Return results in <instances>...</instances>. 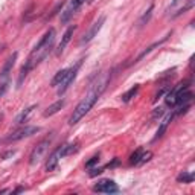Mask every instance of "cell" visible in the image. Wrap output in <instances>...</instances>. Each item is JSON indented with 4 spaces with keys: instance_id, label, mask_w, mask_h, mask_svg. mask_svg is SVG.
<instances>
[{
    "instance_id": "1",
    "label": "cell",
    "mask_w": 195,
    "mask_h": 195,
    "mask_svg": "<svg viewBox=\"0 0 195 195\" xmlns=\"http://www.w3.org/2000/svg\"><path fill=\"white\" fill-rule=\"evenodd\" d=\"M110 78H111V72H105V73H102V75L90 86L89 93L81 99V102H79L78 105L75 107L73 113L70 114V117H69V121H67V124L70 125V126L78 124L90 110L93 108V105L98 102L99 96H101V95L104 93V90L107 89V84H108Z\"/></svg>"
},
{
    "instance_id": "2",
    "label": "cell",
    "mask_w": 195,
    "mask_h": 195,
    "mask_svg": "<svg viewBox=\"0 0 195 195\" xmlns=\"http://www.w3.org/2000/svg\"><path fill=\"white\" fill-rule=\"evenodd\" d=\"M53 43H55V29H49L44 35L41 37V40L37 43V46L32 49V52L29 53L28 60L24 61L21 70L18 73V79H17V87H21L24 78L28 76V73L32 70L35 66H38L49 53L52 52L53 49Z\"/></svg>"
},
{
    "instance_id": "3",
    "label": "cell",
    "mask_w": 195,
    "mask_h": 195,
    "mask_svg": "<svg viewBox=\"0 0 195 195\" xmlns=\"http://www.w3.org/2000/svg\"><path fill=\"white\" fill-rule=\"evenodd\" d=\"M52 140H53V133L51 136H47L46 139H43L40 143H37V146L32 149V153L29 156V165L31 166H35V165H38L41 160L44 159V156H46V153H47Z\"/></svg>"
},
{
    "instance_id": "4",
    "label": "cell",
    "mask_w": 195,
    "mask_h": 195,
    "mask_svg": "<svg viewBox=\"0 0 195 195\" xmlns=\"http://www.w3.org/2000/svg\"><path fill=\"white\" fill-rule=\"evenodd\" d=\"M40 130H41L40 126H24V128H20V130H17V131L11 133L8 137L2 139V140H0V143H11V142L21 140V139H24V137H31V136L37 134Z\"/></svg>"
},
{
    "instance_id": "5",
    "label": "cell",
    "mask_w": 195,
    "mask_h": 195,
    "mask_svg": "<svg viewBox=\"0 0 195 195\" xmlns=\"http://www.w3.org/2000/svg\"><path fill=\"white\" fill-rule=\"evenodd\" d=\"M81 64H82V60H79L73 67H70L69 69V73H67V76L63 79V82L60 84V89H58V95L60 96H63L66 91H67V89L72 86V82L75 81V78H76V75H78V70H79V67H81Z\"/></svg>"
},
{
    "instance_id": "6",
    "label": "cell",
    "mask_w": 195,
    "mask_h": 195,
    "mask_svg": "<svg viewBox=\"0 0 195 195\" xmlns=\"http://www.w3.org/2000/svg\"><path fill=\"white\" fill-rule=\"evenodd\" d=\"M93 192H98V194H116V192H119V188H117V184L113 180L104 178V180H99L93 186Z\"/></svg>"
},
{
    "instance_id": "7",
    "label": "cell",
    "mask_w": 195,
    "mask_h": 195,
    "mask_svg": "<svg viewBox=\"0 0 195 195\" xmlns=\"http://www.w3.org/2000/svg\"><path fill=\"white\" fill-rule=\"evenodd\" d=\"M105 23V16H101V17L98 18L93 24H91V28H90L89 31L82 35V38L79 40V44L82 46V44H87V43H90L95 37L98 35V32L101 31V28H102V24Z\"/></svg>"
},
{
    "instance_id": "8",
    "label": "cell",
    "mask_w": 195,
    "mask_h": 195,
    "mask_svg": "<svg viewBox=\"0 0 195 195\" xmlns=\"http://www.w3.org/2000/svg\"><path fill=\"white\" fill-rule=\"evenodd\" d=\"M84 2H86V0H72L70 6H69V8H67V9L61 14V21H63V23H67V21L70 20L72 16H73V14H75V12L81 8V6H82V3H84Z\"/></svg>"
},
{
    "instance_id": "9",
    "label": "cell",
    "mask_w": 195,
    "mask_h": 195,
    "mask_svg": "<svg viewBox=\"0 0 195 195\" xmlns=\"http://www.w3.org/2000/svg\"><path fill=\"white\" fill-rule=\"evenodd\" d=\"M169 37H171V34H168V35H166V37H163L162 40H159V41H156V43H153V44H151V46H148L146 49H143L142 52L139 53V56H137V58H136V60H134L133 63L136 64V63H139V61H142V60H143V58H145V56H146V55H148V53H151V52H153V51H154V49H156V47H159L160 44H163V43H165V41H166V40L169 38Z\"/></svg>"
},
{
    "instance_id": "10",
    "label": "cell",
    "mask_w": 195,
    "mask_h": 195,
    "mask_svg": "<svg viewBox=\"0 0 195 195\" xmlns=\"http://www.w3.org/2000/svg\"><path fill=\"white\" fill-rule=\"evenodd\" d=\"M60 159H61V146H58L52 154L49 156V159H47V162H46V171H47V172L53 171V169L56 168V165H58Z\"/></svg>"
},
{
    "instance_id": "11",
    "label": "cell",
    "mask_w": 195,
    "mask_h": 195,
    "mask_svg": "<svg viewBox=\"0 0 195 195\" xmlns=\"http://www.w3.org/2000/svg\"><path fill=\"white\" fill-rule=\"evenodd\" d=\"M73 32H75V26H69V28H67V31L64 32L63 38H61L60 44H58V49H56V55H61V53H63V51L66 49V46L69 44V41L72 40V35H73Z\"/></svg>"
},
{
    "instance_id": "12",
    "label": "cell",
    "mask_w": 195,
    "mask_h": 195,
    "mask_svg": "<svg viewBox=\"0 0 195 195\" xmlns=\"http://www.w3.org/2000/svg\"><path fill=\"white\" fill-rule=\"evenodd\" d=\"M175 114H174V111L172 113H168L166 116H165V119L160 122L159 128H157V133H156V137H154V140H157V139H160L165 133H166V130H168V126H169V124H171V121H172V117H174Z\"/></svg>"
},
{
    "instance_id": "13",
    "label": "cell",
    "mask_w": 195,
    "mask_h": 195,
    "mask_svg": "<svg viewBox=\"0 0 195 195\" xmlns=\"http://www.w3.org/2000/svg\"><path fill=\"white\" fill-rule=\"evenodd\" d=\"M66 105V102L63 101V99H60V101H56V102H53L52 105H49L46 110H44V113H43V116L44 117H49V116H53V114H56L63 107Z\"/></svg>"
},
{
    "instance_id": "14",
    "label": "cell",
    "mask_w": 195,
    "mask_h": 195,
    "mask_svg": "<svg viewBox=\"0 0 195 195\" xmlns=\"http://www.w3.org/2000/svg\"><path fill=\"white\" fill-rule=\"evenodd\" d=\"M37 108V105H31V107H28L24 111H21L20 114H18L17 117H16V124L17 125H21V124H24L28 119H29V116L32 114V111Z\"/></svg>"
},
{
    "instance_id": "15",
    "label": "cell",
    "mask_w": 195,
    "mask_h": 195,
    "mask_svg": "<svg viewBox=\"0 0 195 195\" xmlns=\"http://www.w3.org/2000/svg\"><path fill=\"white\" fill-rule=\"evenodd\" d=\"M139 89H140V86H139V84H134V86H133L131 89L128 90V91H125L124 95L121 96L122 102H130V101H131V99H133V98H134V96L137 95V91H139Z\"/></svg>"
},
{
    "instance_id": "16",
    "label": "cell",
    "mask_w": 195,
    "mask_h": 195,
    "mask_svg": "<svg viewBox=\"0 0 195 195\" xmlns=\"http://www.w3.org/2000/svg\"><path fill=\"white\" fill-rule=\"evenodd\" d=\"M67 73H69V69H63V70L56 72V75L52 78V81H51V86L52 87H56V86H60L61 82H63V79L67 76Z\"/></svg>"
},
{
    "instance_id": "17",
    "label": "cell",
    "mask_w": 195,
    "mask_h": 195,
    "mask_svg": "<svg viewBox=\"0 0 195 195\" xmlns=\"http://www.w3.org/2000/svg\"><path fill=\"white\" fill-rule=\"evenodd\" d=\"M78 151V143H67V145H63L61 146V157H66V156H70L73 153Z\"/></svg>"
},
{
    "instance_id": "18",
    "label": "cell",
    "mask_w": 195,
    "mask_h": 195,
    "mask_svg": "<svg viewBox=\"0 0 195 195\" xmlns=\"http://www.w3.org/2000/svg\"><path fill=\"white\" fill-rule=\"evenodd\" d=\"M142 154H143V148H137L131 156H130V160H128V163L133 166H136V165H139L140 163V159H142Z\"/></svg>"
},
{
    "instance_id": "19",
    "label": "cell",
    "mask_w": 195,
    "mask_h": 195,
    "mask_svg": "<svg viewBox=\"0 0 195 195\" xmlns=\"http://www.w3.org/2000/svg\"><path fill=\"white\" fill-rule=\"evenodd\" d=\"M153 11H154V5H151V6L148 8V11H146L142 17H140V20H139V28L145 26V24L149 21V18H151V16H153Z\"/></svg>"
},
{
    "instance_id": "20",
    "label": "cell",
    "mask_w": 195,
    "mask_h": 195,
    "mask_svg": "<svg viewBox=\"0 0 195 195\" xmlns=\"http://www.w3.org/2000/svg\"><path fill=\"white\" fill-rule=\"evenodd\" d=\"M177 181L178 183H192L194 181V174H191V172H181L177 177Z\"/></svg>"
},
{
    "instance_id": "21",
    "label": "cell",
    "mask_w": 195,
    "mask_h": 195,
    "mask_svg": "<svg viewBox=\"0 0 195 195\" xmlns=\"http://www.w3.org/2000/svg\"><path fill=\"white\" fill-rule=\"evenodd\" d=\"M194 3H195V0H188V3H186V5H184V6H183V8H181V9H180L178 12H175V14H174V17H178V16L184 14L186 11L192 9V8H194Z\"/></svg>"
},
{
    "instance_id": "22",
    "label": "cell",
    "mask_w": 195,
    "mask_h": 195,
    "mask_svg": "<svg viewBox=\"0 0 195 195\" xmlns=\"http://www.w3.org/2000/svg\"><path fill=\"white\" fill-rule=\"evenodd\" d=\"M151 157H153V153H151V151H143V154H142V159H140V163H139V165H143L145 162H148V160H151Z\"/></svg>"
},
{
    "instance_id": "23",
    "label": "cell",
    "mask_w": 195,
    "mask_h": 195,
    "mask_svg": "<svg viewBox=\"0 0 195 195\" xmlns=\"http://www.w3.org/2000/svg\"><path fill=\"white\" fill-rule=\"evenodd\" d=\"M165 114V110H163V107H157L154 111H153V119H157L160 116H163Z\"/></svg>"
},
{
    "instance_id": "24",
    "label": "cell",
    "mask_w": 195,
    "mask_h": 195,
    "mask_svg": "<svg viewBox=\"0 0 195 195\" xmlns=\"http://www.w3.org/2000/svg\"><path fill=\"white\" fill-rule=\"evenodd\" d=\"M102 172H104V168H93L89 172V175L90 177H96V175H99V174H102Z\"/></svg>"
},
{
    "instance_id": "25",
    "label": "cell",
    "mask_w": 195,
    "mask_h": 195,
    "mask_svg": "<svg viewBox=\"0 0 195 195\" xmlns=\"http://www.w3.org/2000/svg\"><path fill=\"white\" fill-rule=\"evenodd\" d=\"M98 162H99V156H95V157H91V159H90L89 162L86 163V168H91V166H93V165H96Z\"/></svg>"
},
{
    "instance_id": "26",
    "label": "cell",
    "mask_w": 195,
    "mask_h": 195,
    "mask_svg": "<svg viewBox=\"0 0 195 195\" xmlns=\"http://www.w3.org/2000/svg\"><path fill=\"white\" fill-rule=\"evenodd\" d=\"M165 93H166V89H162V90H159V91H157V93L154 95V99H153V102H157V99H159L160 96H163Z\"/></svg>"
},
{
    "instance_id": "27",
    "label": "cell",
    "mask_w": 195,
    "mask_h": 195,
    "mask_svg": "<svg viewBox=\"0 0 195 195\" xmlns=\"http://www.w3.org/2000/svg\"><path fill=\"white\" fill-rule=\"evenodd\" d=\"M11 156H14V151H8V153H3V154H2V159H6V157H11Z\"/></svg>"
},
{
    "instance_id": "28",
    "label": "cell",
    "mask_w": 195,
    "mask_h": 195,
    "mask_svg": "<svg viewBox=\"0 0 195 195\" xmlns=\"http://www.w3.org/2000/svg\"><path fill=\"white\" fill-rule=\"evenodd\" d=\"M180 3H181V0H172V2H171V8H175Z\"/></svg>"
},
{
    "instance_id": "29",
    "label": "cell",
    "mask_w": 195,
    "mask_h": 195,
    "mask_svg": "<svg viewBox=\"0 0 195 195\" xmlns=\"http://www.w3.org/2000/svg\"><path fill=\"white\" fill-rule=\"evenodd\" d=\"M23 191H24V188H21V186H20V188H17L14 192H23Z\"/></svg>"
},
{
    "instance_id": "30",
    "label": "cell",
    "mask_w": 195,
    "mask_h": 195,
    "mask_svg": "<svg viewBox=\"0 0 195 195\" xmlns=\"http://www.w3.org/2000/svg\"><path fill=\"white\" fill-rule=\"evenodd\" d=\"M87 2H89V3H91V2H93V0H87Z\"/></svg>"
}]
</instances>
